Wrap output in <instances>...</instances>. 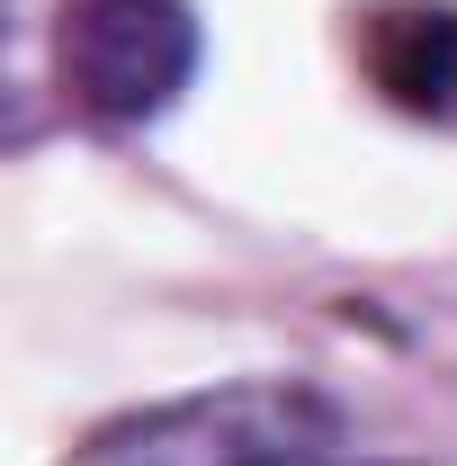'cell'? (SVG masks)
Masks as SVG:
<instances>
[{
  "label": "cell",
  "instance_id": "6da1fadb",
  "mask_svg": "<svg viewBox=\"0 0 457 466\" xmlns=\"http://www.w3.org/2000/svg\"><path fill=\"white\" fill-rule=\"evenodd\" d=\"M350 412L314 377H233L99 421L63 466H332Z\"/></svg>",
  "mask_w": 457,
  "mask_h": 466
},
{
  "label": "cell",
  "instance_id": "7a4b0ae2",
  "mask_svg": "<svg viewBox=\"0 0 457 466\" xmlns=\"http://www.w3.org/2000/svg\"><path fill=\"white\" fill-rule=\"evenodd\" d=\"M188 0H55V81L90 126H153L198 81Z\"/></svg>",
  "mask_w": 457,
  "mask_h": 466
},
{
  "label": "cell",
  "instance_id": "3957f363",
  "mask_svg": "<svg viewBox=\"0 0 457 466\" xmlns=\"http://www.w3.org/2000/svg\"><path fill=\"white\" fill-rule=\"evenodd\" d=\"M368 90L412 126H457V0H377L350 27Z\"/></svg>",
  "mask_w": 457,
  "mask_h": 466
},
{
  "label": "cell",
  "instance_id": "277c9868",
  "mask_svg": "<svg viewBox=\"0 0 457 466\" xmlns=\"http://www.w3.org/2000/svg\"><path fill=\"white\" fill-rule=\"evenodd\" d=\"M332 466H341V458H332ZM386 466H403V458H386Z\"/></svg>",
  "mask_w": 457,
  "mask_h": 466
}]
</instances>
